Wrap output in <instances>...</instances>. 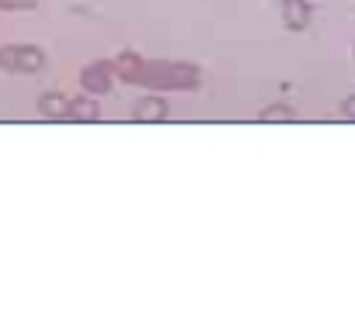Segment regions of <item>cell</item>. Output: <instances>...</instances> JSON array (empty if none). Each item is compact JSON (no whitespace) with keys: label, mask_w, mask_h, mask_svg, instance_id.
I'll list each match as a JSON object with an SVG mask.
<instances>
[{"label":"cell","mask_w":355,"mask_h":331,"mask_svg":"<svg viewBox=\"0 0 355 331\" xmlns=\"http://www.w3.org/2000/svg\"><path fill=\"white\" fill-rule=\"evenodd\" d=\"M286 17H290V24H293V28H304V21H307L304 3H300V0H290V3H286Z\"/></svg>","instance_id":"8992f818"},{"label":"cell","mask_w":355,"mask_h":331,"mask_svg":"<svg viewBox=\"0 0 355 331\" xmlns=\"http://www.w3.org/2000/svg\"><path fill=\"white\" fill-rule=\"evenodd\" d=\"M345 114H349V117H355V97H349V101H345Z\"/></svg>","instance_id":"9c48e42d"},{"label":"cell","mask_w":355,"mask_h":331,"mask_svg":"<svg viewBox=\"0 0 355 331\" xmlns=\"http://www.w3.org/2000/svg\"><path fill=\"white\" fill-rule=\"evenodd\" d=\"M66 114H73L76 121H94V117H97V110H94V104H90V101H73Z\"/></svg>","instance_id":"5b68a950"},{"label":"cell","mask_w":355,"mask_h":331,"mask_svg":"<svg viewBox=\"0 0 355 331\" xmlns=\"http://www.w3.org/2000/svg\"><path fill=\"white\" fill-rule=\"evenodd\" d=\"M35 3H38V0H0V7H7V10H10V7H35Z\"/></svg>","instance_id":"ba28073f"},{"label":"cell","mask_w":355,"mask_h":331,"mask_svg":"<svg viewBox=\"0 0 355 331\" xmlns=\"http://www.w3.org/2000/svg\"><path fill=\"white\" fill-rule=\"evenodd\" d=\"M162 114H166V104H162V101H141L138 110H135L138 121H159Z\"/></svg>","instance_id":"3957f363"},{"label":"cell","mask_w":355,"mask_h":331,"mask_svg":"<svg viewBox=\"0 0 355 331\" xmlns=\"http://www.w3.org/2000/svg\"><path fill=\"white\" fill-rule=\"evenodd\" d=\"M38 110H42V114H49V117H66L69 101H66V97H59V94H49V97H42V101H38Z\"/></svg>","instance_id":"7a4b0ae2"},{"label":"cell","mask_w":355,"mask_h":331,"mask_svg":"<svg viewBox=\"0 0 355 331\" xmlns=\"http://www.w3.org/2000/svg\"><path fill=\"white\" fill-rule=\"evenodd\" d=\"M83 83H87L90 90H101V94H104V90L111 87V80H107V69H97V66L83 73Z\"/></svg>","instance_id":"277c9868"},{"label":"cell","mask_w":355,"mask_h":331,"mask_svg":"<svg viewBox=\"0 0 355 331\" xmlns=\"http://www.w3.org/2000/svg\"><path fill=\"white\" fill-rule=\"evenodd\" d=\"M262 121H293V110L290 108H269V110H262Z\"/></svg>","instance_id":"52a82bcc"},{"label":"cell","mask_w":355,"mask_h":331,"mask_svg":"<svg viewBox=\"0 0 355 331\" xmlns=\"http://www.w3.org/2000/svg\"><path fill=\"white\" fill-rule=\"evenodd\" d=\"M10 59H14V69H24V73H38L42 69V52L24 45V49H10Z\"/></svg>","instance_id":"6da1fadb"}]
</instances>
